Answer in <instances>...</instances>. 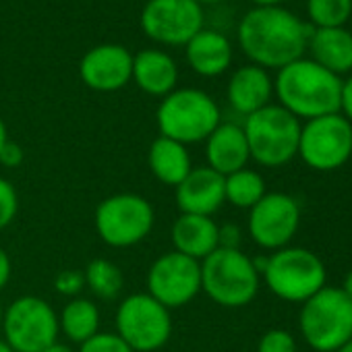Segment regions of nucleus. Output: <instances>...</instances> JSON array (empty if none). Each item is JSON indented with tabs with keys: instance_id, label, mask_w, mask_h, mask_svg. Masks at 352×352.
I'll return each instance as SVG.
<instances>
[{
	"instance_id": "c9c22d12",
	"label": "nucleus",
	"mask_w": 352,
	"mask_h": 352,
	"mask_svg": "<svg viewBox=\"0 0 352 352\" xmlns=\"http://www.w3.org/2000/svg\"><path fill=\"white\" fill-rule=\"evenodd\" d=\"M249 3L257 9H265V7H282L284 0H249Z\"/></svg>"
},
{
	"instance_id": "0eeeda50",
	"label": "nucleus",
	"mask_w": 352,
	"mask_h": 352,
	"mask_svg": "<svg viewBox=\"0 0 352 352\" xmlns=\"http://www.w3.org/2000/svg\"><path fill=\"white\" fill-rule=\"evenodd\" d=\"M261 278L278 298L302 305L325 286L327 270L313 251L284 247L265 257Z\"/></svg>"
},
{
	"instance_id": "ea45409f",
	"label": "nucleus",
	"mask_w": 352,
	"mask_h": 352,
	"mask_svg": "<svg viewBox=\"0 0 352 352\" xmlns=\"http://www.w3.org/2000/svg\"><path fill=\"white\" fill-rule=\"evenodd\" d=\"M0 352H13V348H11L3 338H0Z\"/></svg>"
},
{
	"instance_id": "6ab92c4d",
	"label": "nucleus",
	"mask_w": 352,
	"mask_h": 352,
	"mask_svg": "<svg viewBox=\"0 0 352 352\" xmlns=\"http://www.w3.org/2000/svg\"><path fill=\"white\" fill-rule=\"evenodd\" d=\"M220 226L210 216H193V214H181L174 220L170 239H172V251L187 255L195 261H204L210 257L218 247Z\"/></svg>"
},
{
	"instance_id": "c756f323",
	"label": "nucleus",
	"mask_w": 352,
	"mask_h": 352,
	"mask_svg": "<svg viewBox=\"0 0 352 352\" xmlns=\"http://www.w3.org/2000/svg\"><path fill=\"white\" fill-rule=\"evenodd\" d=\"M257 352H296V340L288 329H267L259 338Z\"/></svg>"
},
{
	"instance_id": "4be33fe9",
	"label": "nucleus",
	"mask_w": 352,
	"mask_h": 352,
	"mask_svg": "<svg viewBox=\"0 0 352 352\" xmlns=\"http://www.w3.org/2000/svg\"><path fill=\"white\" fill-rule=\"evenodd\" d=\"M307 50L311 52V60L329 73L338 77L352 73V32L346 28L313 30Z\"/></svg>"
},
{
	"instance_id": "f704fd0d",
	"label": "nucleus",
	"mask_w": 352,
	"mask_h": 352,
	"mask_svg": "<svg viewBox=\"0 0 352 352\" xmlns=\"http://www.w3.org/2000/svg\"><path fill=\"white\" fill-rule=\"evenodd\" d=\"M11 276H13V263H11V257H9V253H7L3 247H0V290L7 288V284H9Z\"/></svg>"
},
{
	"instance_id": "412c9836",
	"label": "nucleus",
	"mask_w": 352,
	"mask_h": 352,
	"mask_svg": "<svg viewBox=\"0 0 352 352\" xmlns=\"http://www.w3.org/2000/svg\"><path fill=\"white\" fill-rule=\"evenodd\" d=\"M185 56H187L189 67L197 75L214 79V77L224 75L230 69L232 44L222 32L204 28L185 46Z\"/></svg>"
},
{
	"instance_id": "7c9ffc66",
	"label": "nucleus",
	"mask_w": 352,
	"mask_h": 352,
	"mask_svg": "<svg viewBox=\"0 0 352 352\" xmlns=\"http://www.w3.org/2000/svg\"><path fill=\"white\" fill-rule=\"evenodd\" d=\"M83 288H85V278L81 270H63L54 278V290L69 300L81 296Z\"/></svg>"
},
{
	"instance_id": "a211bd4d",
	"label": "nucleus",
	"mask_w": 352,
	"mask_h": 352,
	"mask_svg": "<svg viewBox=\"0 0 352 352\" xmlns=\"http://www.w3.org/2000/svg\"><path fill=\"white\" fill-rule=\"evenodd\" d=\"M204 143H206V160H208L206 166L216 170L218 174L228 176L249 166L251 153H249V143L243 124L220 122Z\"/></svg>"
},
{
	"instance_id": "aec40b11",
	"label": "nucleus",
	"mask_w": 352,
	"mask_h": 352,
	"mask_svg": "<svg viewBox=\"0 0 352 352\" xmlns=\"http://www.w3.org/2000/svg\"><path fill=\"white\" fill-rule=\"evenodd\" d=\"M135 85L151 96V98H166L176 89L179 83V67L176 60L160 50V48H145L133 56V79Z\"/></svg>"
},
{
	"instance_id": "f257e3e1",
	"label": "nucleus",
	"mask_w": 352,
	"mask_h": 352,
	"mask_svg": "<svg viewBox=\"0 0 352 352\" xmlns=\"http://www.w3.org/2000/svg\"><path fill=\"white\" fill-rule=\"evenodd\" d=\"M313 28L284 7H253L236 28V40L243 54L265 71L298 60L309 48Z\"/></svg>"
},
{
	"instance_id": "7ed1b4c3",
	"label": "nucleus",
	"mask_w": 352,
	"mask_h": 352,
	"mask_svg": "<svg viewBox=\"0 0 352 352\" xmlns=\"http://www.w3.org/2000/svg\"><path fill=\"white\" fill-rule=\"evenodd\" d=\"M155 122L162 137L189 147L206 141L214 133L222 122V112L208 91L197 87H176L162 98L155 110Z\"/></svg>"
},
{
	"instance_id": "a878e982",
	"label": "nucleus",
	"mask_w": 352,
	"mask_h": 352,
	"mask_svg": "<svg viewBox=\"0 0 352 352\" xmlns=\"http://www.w3.org/2000/svg\"><path fill=\"white\" fill-rule=\"evenodd\" d=\"M83 278H85V288L98 300H104V302L116 300L124 286V276L120 267L114 261L104 259V257L89 261L87 267L83 270Z\"/></svg>"
},
{
	"instance_id": "39448f33",
	"label": "nucleus",
	"mask_w": 352,
	"mask_h": 352,
	"mask_svg": "<svg viewBox=\"0 0 352 352\" xmlns=\"http://www.w3.org/2000/svg\"><path fill=\"white\" fill-rule=\"evenodd\" d=\"M298 329L315 352H336L352 340V300L340 288L323 286L302 302Z\"/></svg>"
},
{
	"instance_id": "473e14b6",
	"label": "nucleus",
	"mask_w": 352,
	"mask_h": 352,
	"mask_svg": "<svg viewBox=\"0 0 352 352\" xmlns=\"http://www.w3.org/2000/svg\"><path fill=\"white\" fill-rule=\"evenodd\" d=\"M218 239H220V247H224V249H241L243 232L234 224H224V226H220Z\"/></svg>"
},
{
	"instance_id": "ddd939ff",
	"label": "nucleus",
	"mask_w": 352,
	"mask_h": 352,
	"mask_svg": "<svg viewBox=\"0 0 352 352\" xmlns=\"http://www.w3.org/2000/svg\"><path fill=\"white\" fill-rule=\"evenodd\" d=\"M145 286V292L166 309H181L201 292V263L176 251H168L149 265Z\"/></svg>"
},
{
	"instance_id": "9d476101",
	"label": "nucleus",
	"mask_w": 352,
	"mask_h": 352,
	"mask_svg": "<svg viewBox=\"0 0 352 352\" xmlns=\"http://www.w3.org/2000/svg\"><path fill=\"white\" fill-rule=\"evenodd\" d=\"M114 323L116 333L133 352H155L172 336L170 309L147 292H135L122 298Z\"/></svg>"
},
{
	"instance_id": "b1692460",
	"label": "nucleus",
	"mask_w": 352,
	"mask_h": 352,
	"mask_svg": "<svg viewBox=\"0 0 352 352\" xmlns=\"http://www.w3.org/2000/svg\"><path fill=\"white\" fill-rule=\"evenodd\" d=\"M100 309L94 300L77 296L71 298L58 313V327L71 342L83 344L100 331Z\"/></svg>"
},
{
	"instance_id": "dca6fc26",
	"label": "nucleus",
	"mask_w": 352,
	"mask_h": 352,
	"mask_svg": "<svg viewBox=\"0 0 352 352\" xmlns=\"http://www.w3.org/2000/svg\"><path fill=\"white\" fill-rule=\"evenodd\" d=\"M174 199L181 214L212 218L226 204L224 176L208 166H193L185 181L174 187Z\"/></svg>"
},
{
	"instance_id": "bb28decb",
	"label": "nucleus",
	"mask_w": 352,
	"mask_h": 352,
	"mask_svg": "<svg viewBox=\"0 0 352 352\" xmlns=\"http://www.w3.org/2000/svg\"><path fill=\"white\" fill-rule=\"evenodd\" d=\"M352 17V0H307V19L313 30L344 28Z\"/></svg>"
},
{
	"instance_id": "a19ab883",
	"label": "nucleus",
	"mask_w": 352,
	"mask_h": 352,
	"mask_svg": "<svg viewBox=\"0 0 352 352\" xmlns=\"http://www.w3.org/2000/svg\"><path fill=\"white\" fill-rule=\"evenodd\" d=\"M195 3L204 7V5H216V3H222V0H195Z\"/></svg>"
},
{
	"instance_id": "79ce46f5",
	"label": "nucleus",
	"mask_w": 352,
	"mask_h": 352,
	"mask_svg": "<svg viewBox=\"0 0 352 352\" xmlns=\"http://www.w3.org/2000/svg\"><path fill=\"white\" fill-rule=\"evenodd\" d=\"M336 352H352V340H350L348 344H344L342 348H338Z\"/></svg>"
},
{
	"instance_id": "2f4dec72",
	"label": "nucleus",
	"mask_w": 352,
	"mask_h": 352,
	"mask_svg": "<svg viewBox=\"0 0 352 352\" xmlns=\"http://www.w3.org/2000/svg\"><path fill=\"white\" fill-rule=\"evenodd\" d=\"M21 162H23L21 145H17L15 141L9 139L5 143V147L0 149V164H3L5 168H17V166H21Z\"/></svg>"
},
{
	"instance_id": "c85d7f7f",
	"label": "nucleus",
	"mask_w": 352,
	"mask_h": 352,
	"mask_svg": "<svg viewBox=\"0 0 352 352\" xmlns=\"http://www.w3.org/2000/svg\"><path fill=\"white\" fill-rule=\"evenodd\" d=\"M19 214V195L11 181L0 176V230L13 224Z\"/></svg>"
},
{
	"instance_id": "cd10ccee",
	"label": "nucleus",
	"mask_w": 352,
	"mask_h": 352,
	"mask_svg": "<svg viewBox=\"0 0 352 352\" xmlns=\"http://www.w3.org/2000/svg\"><path fill=\"white\" fill-rule=\"evenodd\" d=\"M77 352H133L129 344L116 331H98L83 344Z\"/></svg>"
},
{
	"instance_id": "4468645a",
	"label": "nucleus",
	"mask_w": 352,
	"mask_h": 352,
	"mask_svg": "<svg viewBox=\"0 0 352 352\" xmlns=\"http://www.w3.org/2000/svg\"><path fill=\"white\" fill-rule=\"evenodd\" d=\"M300 224L298 201L288 193H265L249 210L247 230L251 241L265 251L290 247Z\"/></svg>"
},
{
	"instance_id": "37998d69",
	"label": "nucleus",
	"mask_w": 352,
	"mask_h": 352,
	"mask_svg": "<svg viewBox=\"0 0 352 352\" xmlns=\"http://www.w3.org/2000/svg\"><path fill=\"white\" fill-rule=\"evenodd\" d=\"M3 313H5V309H3V305H0V327H3Z\"/></svg>"
},
{
	"instance_id": "f3484780",
	"label": "nucleus",
	"mask_w": 352,
	"mask_h": 352,
	"mask_svg": "<svg viewBox=\"0 0 352 352\" xmlns=\"http://www.w3.org/2000/svg\"><path fill=\"white\" fill-rule=\"evenodd\" d=\"M274 98V79L270 71L257 65L239 67L226 85V100L230 108L241 116H251L253 112L272 104Z\"/></svg>"
},
{
	"instance_id": "58836bf2",
	"label": "nucleus",
	"mask_w": 352,
	"mask_h": 352,
	"mask_svg": "<svg viewBox=\"0 0 352 352\" xmlns=\"http://www.w3.org/2000/svg\"><path fill=\"white\" fill-rule=\"evenodd\" d=\"M9 141V133H7V124H5V120L0 118V149L5 147V143Z\"/></svg>"
},
{
	"instance_id": "f03ea898",
	"label": "nucleus",
	"mask_w": 352,
	"mask_h": 352,
	"mask_svg": "<svg viewBox=\"0 0 352 352\" xmlns=\"http://www.w3.org/2000/svg\"><path fill=\"white\" fill-rule=\"evenodd\" d=\"M342 77L302 56L282 67L274 79L278 104L298 120H311L340 112Z\"/></svg>"
},
{
	"instance_id": "423d86ee",
	"label": "nucleus",
	"mask_w": 352,
	"mask_h": 352,
	"mask_svg": "<svg viewBox=\"0 0 352 352\" xmlns=\"http://www.w3.org/2000/svg\"><path fill=\"white\" fill-rule=\"evenodd\" d=\"M300 126V120L280 104L253 112L243 122L251 160L263 168L286 166L298 151Z\"/></svg>"
},
{
	"instance_id": "72a5a7b5",
	"label": "nucleus",
	"mask_w": 352,
	"mask_h": 352,
	"mask_svg": "<svg viewBox=\"0 0 352 352\" xmlns=\"http://www.w3.org/2000/svg\"><path fill=\"white\" fill-rule=\"evenodd\" d=\"M340 114L352 124V75L342 81L340 91Z\"/></svg>"
},
{
	"instance_id": "1a4fd4ad",
	"label": "nucleus",
	"mask_w": 352,
	"mask_h": 352,
	"mask_svg": "<svg viewBox=\"0 0 352 352\" xmlns=\"http://www.w3.org/2000/svg\"><path fill=\"white\" fill-rule=\"evenodd\" d=\"M0 331L13 352H42L58 342V313L42 296L25 294L5 309Z\"/></svg>"
},
{
	"instance_id": "e433bc0d",
	"label": "nucleus",
	"mask_w": 352,
	"mask_h": 352,
	"mask_svg": "<svg viewBox=\"0 0 352 352\" xmlns=\"http://www.w3.org/2000/svg\"><path fill=\"white\" fill-rule=\"evenodd\" d=\"M350 300H352V270L346 274V278H344V284H342V288H340Z\"/></svg>"
},
{
	"instance_id": "4c0bfd02",
	"label": "nucleus",
	"mask_w": 352,
	"mask_h": 352,
	"mask_svg": "<svg viewBox=\"0 0 352 352\" xmlns=\"http://www.w3.org/2000/svg\"><path fill=\"white\" fill-rule=\"evenodd\" d=\"M42 352H75L71 346H67V344H63V342H54L52 346H48L46 350H42Z\"/></svg>"
},
{
	"instance_id": "6e6552de",
	"label": "nucleus",
	"mask_w": 352,
	"mask_h": 352,
	"mask_svg": "<svg viewBox=\"0 0 352 352\" xmlns=\"http://www.w3.org/2000/svg\"><path fill=\"white\" fill-rule=\"evenodd\" d=\"M94 224L102 243L114 249H129L151 234L155 210L137 193H116L96 208Z\"/></svg>"
},
{
	"instance_id": "20e7f679",
	"label": "nucleus",
	"mask_w": 352,
	"mask_h": 352,
	"mask_svg": "<svg viewBox=\"0 0 352 352\" xmlns=\"http://www.w3.org/2000/svg\"><path fill=\"white\" fill-rule=\"evenodd\" d=\"M261 274L255 261L241 249L218 247L201 261V292L220 307L241 309L255 300Z\"/></svg>"
},
{
	"instance_id": "2eb2a0df",
	"label": "nucleus",
	"mask_w": 352,
	"mask_h": 352,
	"mask_svg": "<svg viewBox=\"0 0 352 352\" xmlns=\"http://www.w3.org/2000/svg\"><path fill=\"white\" fill-rule=\"evenodd\" d=\"M79 77L94 91H118L133 79V54L120 44L94 46L79 63Z\"/></svg>"
},
{
	"instance_id": "5701e85b",
	"label": "nucleus",
	"mask_w": 352,
	"mask_h": 352,
	"mask_svg": "<svg viewBox=\"0 0 352 352\" xmlns=\"http://www.w3.org/2000/svg\"><path fill=\"white\" fill-rule=\"evenodd\" d=\"M147 164L155 179L166 187H179L185 176L193 170L187 145L168 137H155L147 151Z\"/></svg>"
},
{
	"instance_id": "9b49d317",
	"label": "nucleus",
	"mask_w": 352,
	"mask_h": 352,
	"mask_svg": "<svg viewBox=\"0 0 352 352\" xmlns=\"http://www.w3.org/2000/svg\"><path fill=\"white\" fill-rule=\"evenodd\" d=\"M296 155L315 172H333L352 157V124L340 114L311 118L300 126Z\"/></svg>"
},
{
	"instance_id": "393cba45",
	"label": "nucleus",
	"mask_w": 352,
	"mask_h": 352,
	"mask_svg": "<svg viewBox=\"0 0 352 352\" xmlns=\"http://www.w3.org/2000/svg\"><path fill=\"white\" fill-rule=\"evenodd\" d=\"M265 181L263 176L253 168L236 170L228 176H224V195L226 204L239 208V210H251L255 204L261 201L265 195Z\"/></svg>"
},
{
	"instance_id": "f8f14e48",
	"label": "nucleus",
	"mask_w": 352,
	"mask_h": 352,
	"mask_svg": "<svg viewBox=\"0 0 352 352\" xmlns=\"http://www.w3.org/2000/svg\"><path fill=\"white\" fill-rule=\"evenodd\" d=\"M139 23L151 42L176 48L206 28V13L195 0H147Z\"/></svg>"
}]
</instances>
